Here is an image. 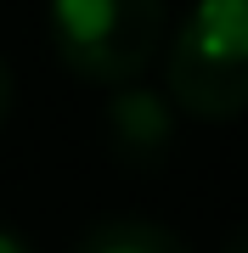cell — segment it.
Wrapping results in <instances>:
<instances>
[{"label": "cell", "instance_id": "obj_6", "mask_svg": "<svg viewBox=\"0 0 248 253\" xmlns=\"http://www.w3.org/2000/svg\"><path fill=\"white\" fill-rule=\"evenodd\" d=\"M0 253H34V248H28V236L17 225H0Z\"/></svg>", "mask_w": 248, "mask_h": 253}, {"label": "cell", "instance_id": "obj_4", "mask_svg": "<svg viewBox=\"0 0 248 253\" xmlns=\"http://www.w3.org/2000/svg\"><path fill=\"white\" fill-rule=\"evenodd\" d=\"M79 253H192L158 219H101L79 236Z\"/></svg>", "mask_w": 248, "mask_h": 253}, {"label": "cell", "instance_id": "obj_5", "mask_svg": "<svg viewBox=\"0 0 248 253\" xmlns=\"http://www.w3.org/2000/svg\"><path fill=\"white\" fill-rule=\"evenodd\" d=\"M11 96H17V79H11V62L0 56V124H6V113H11Z\"/></svg>", "mask_w": 248, "mask_h": 253}, {"label": "cell", "instance_id": "obj_2", "mask_svg": "<svg viewBox=\"0 0 248 253\" xmlns=\"http://www.w3.org/2000/svg\"><path fill=\"white\" fill-rule=\"evenodd\" d=\"M169 0H46V34L85 84H136L164 45Z\"/></svg>", "mask_w": 248, "mask_h": 253}, {"label": "cell", "instance_id": "obj_7", "mask_svg": "<svg viewBox=\"0 0 248 253\" xmlns=\"http://www.w3.org/2000/svg\"><path fill=\"white\" fill-rule=\"evenodd\" d=\"M226 253H248V225H237V231L226 236Z\"/></svg>", "mask_w": 248, "mask_h": 253}, {"label": "cell", "instance_id": "obj_1", "mask_svg": "<svg viewBox=\"0 0 248 253\" xmlns=\"http://www.w3.org/2000/svg\"><path fill=\"white\" fill-rule=\"evenodd\" d=\"M164 79L175 113H192L203 124L248 113V0H192L169 40Z\"/></svg>", "mask_w": 248, "mask_h": 253}, {"label": "cell", "instance_id": "obj_3", "mask_svg": "<svg viewBox=\"0 0 248 253\" xmlns=\"http://www.w3.org/2000/svg\"><path fill=\"white\" fill-rule=\"evenodd\" d=\"M107 135H113V152L124 163H158L175 141V101L152 84H119L107 96Z\"/></svg>", "mask_w": 248, "mask_h": 253}]
</instances>
